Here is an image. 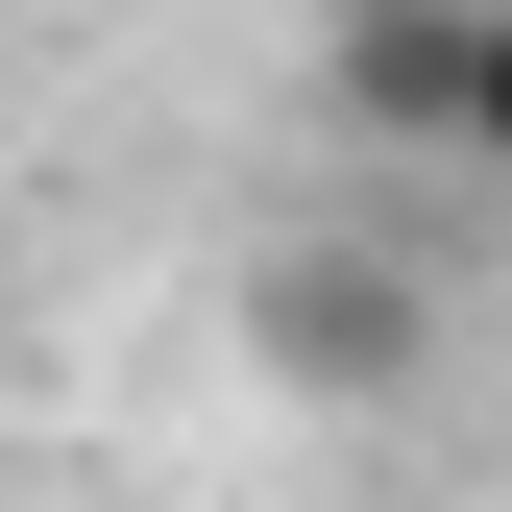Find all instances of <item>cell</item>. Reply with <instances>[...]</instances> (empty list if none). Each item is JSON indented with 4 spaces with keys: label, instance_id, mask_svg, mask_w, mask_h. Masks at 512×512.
<instances>
[{
    "label": "cell",
    "instance_id": "3",
    "mask_svg": "<svg viewBox=\"0 0 512 512\" xmlns=\"http://www.w3.org/2000/svg\"><path fill=\"white\" fill-rule=\"evenodd\" d=\"M464 171H512V49H488V122H464Z\"/></svg>",
    "mask_w": 512,
    "mask_h": 512
},
{
    "label": "cell",
    "instance_id": "2",
    "mask_svg": "<svg viewBox=\"0 0 512 512\" xmlns=\"http://www.w3.org/2000/svg\"><path fill=\"white\" fill-rule=\"evenodd\" d=\"M269 366H293V391H415V269L293 244V269H269Z\"/></svg>",
    "mask_w": 512,
    "mask_h": 512
},
{
    "label": "cell",
    "instance_id": "1",
    "mask_svg": "<svg viewBox=\"0 0 512 512\" xmlns=\"http://www.w3.org/2000/svg\"><path fill=\"white\" fill-rule=\"evenodd\" d=\"M488 49H512V0H342V122H391V147H464L488 122Z\"/></svg>",
    "mask_w": 512,
    "mask_h": 512
}]
</instances>
